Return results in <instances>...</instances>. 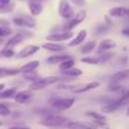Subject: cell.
I'll return each mask as SVG.
<instances>
[{
	"instance_id": "obj_1",
	"label": "cell",
	"mask_w": 129,
	"mask_h": 129,
	"mask_svg": "<svg viewBox=\"0 0 129 129\" xmlns=\"http://www.w3.org/2000/svg\"><path fill=\"white\" fill-rule=\"evenodd\" d=\"M68 119L66 117H62L60 114H57V113H52L49 114L47 117H43V119L40 121V125L44 126V127H51V128H60L62 127L64 128L66 123L68 122Z\"/></svg>"
},
{
	"instance_id": "obj_2",
	"label": "cell",
	"mask_w": 129,
	"mask_h": 129,
	"mask_svg": "<svg viewBox=\"0 0 129 129\" xmlns=\"http://www.w3.org/2000/svg\"><path fill=\"white\" fill-rule=\"evenodd\" d=\"M61 79L62 78L58 77V76H49V77L42 78V79H38L36 82L32 83V85L29 86V91H40V89H43L45 87L51 86V85L60 82Z\"/></svg>"
},
{
	"instance_id": "obj_3",
	"label": "cell",
	"mask_w": 129,
	"mask_h": 129,
	"mask_svg": "<svg viewBox=\"0 0 129 129\" xmlns=\"http://www.w3.org/2000/svg\"><path fill=\"white\" fill-rule=\"evenodd\" d=\"M75 99L74 98H59V99H53L50 101V104L57 111H66V110L70 109L75 103Z\"/></svg>"
},
{
	"instance_id": "obj_4",
	"label": "cell",
	"mask_w": 129,
	"mask_h": 129,
	"mask_svg": "<svg viewBox=\"0 0 129 129\" xmlns=\"http://www.w3.org/2000/svg\"><path fill=\"white\" fill-rule=\"evenodd\" d=\"M85 18H86V10H84V9H82V10H79L77 14H76L75 16H74L71 19L67 20L66 25H64L62 32H68V31H73L74 28H75L77 25H79L80 23H83L85 20Z\"/></svg>"
},
{
	"instance_id": "obj_5",
	"label": "cell",
	"mask_w": 129,
	"mask_h": 129,
	"mask_svg": "<svg viewBox=\"0 0 129 129\" xmlns=\"http://www.w3.org/2000/svg\"><path fill=\"white\" fill-rule=\"evenodd\" d=\"M58 13H59V15H60V17H62L63 19H67V20L71 19V18L76 15L68 0H60V1H59Z\"/></svg>"
},
{
	"instance_id": "obj_6",
	"label": "cell",
	"mask_w": 129,
	"mask_h": 129,
	"mask_svg": "<svg viewBox=\"0 0 129 129\" xmlns=\"http://www.w3.org/2000/svg\"><path fill=\"white\" fill-rule=\"evenodd\" d=\"M74 33L73 31H68V32H59V33H53V34H50V35L47 36V40L49 42H63V41L67 40H70L73 38Z\"/></svg>"
},
{
	"instance_id": "obj_7",
	"label": "cell",
	"mask_w": 129,
	"mask_h": 129,
	"mask_svg": "<svg viewBox=\"0 0 129 129\" xmlns=\"http://www.w3.org/2000/svg\"><path fill=\"white\" fill-rule=\"evenodd\" d=\"M13 23L16 25V26L19 27H28V28H32V27H35V19L31 16H22V17H15L13 19Z\"/></svg>"
},
{
	"instance_id": "obj_8",
	"label": "cell",
	"mask_w": 129,
	"mask_h": 129,
	"mask_svg": "<svg viewBox=\"0 0 129 129\" xmlns=\"http://www.w3.org/2000/svg\"><path fill=\"white\" fill-rule=\"evenodd\" d=\"M33 99V93L32 91H20L17 92L16 95L14 96V100L18 104H26Z\"/></svg>"
},
{
	"instance_id": "obj_9",
	"label": "cell",
	"mask_w": 129,
	"mask_h": 129,
	"mask_svg": "<svg viewBox=\"0 0 129 129\" xmlns=\"http://www.w3.org/2000/svg\"><path fill=\"white\" fill-rule=\"evenodd\" d=\"M68 129H98L93 122H79V121H68L64 126Z\"/></svg>"
},
{
	"instance_id": "obj_10",
	"label": "cell",
	"mask_w": 129,
	"mask_h": 129,
	"mask_svg": "<svg viewBox=\"0 0 129 129\" xmlns=\"http://www.w3.org/2000/svg\"><path fill=\"white\" fill-rule=\"evenodd\" d=\"M40 50V47L39 45H27L25 47L24 49H22L17 54H16V58L17 59H24V58H27V57H31L33 56L34 53Z\"/></svg>"
},
{
	"instance_id": "obj_11",
	"label": "cell",
	"mask_w": 129,
	"mask_h": 129,
	"mask_svg": "<svg viewBox=\"0 0 129 129\" xmlns=\"http://www.w3.org/2000/svg\"><path fill=\"white\" fill-rule=\"evenodd\" d=\"M117 47L116 41L111 40V39H103L100 43H99V49H98V54L102 53V52H107L110 50L114 49Z\"/></svg>"
},
{
	"instance_id": "obj_12",
	"label": "cell",
	"mask_w": 129,
	"mask_h": 129,
	"mask_svg": "<svg viewBox=\"0 0 129 129\" xmlns=\"http://www.w3.org/2000/svg\"><path fill=\"white\" fill-rule=\"evenodd\" d=\"M127 9H128L127 7H123V6L112 7V8L109 9L108 15H109L110 17H113V18H123V17H126Z\"/></svg>"
},
{
	"instance_id": "obj_13",
	"label": "cell",
	"mask_w": 129,
	"mask_h": 129,
	"mask_svg": "<svg viewBox=\"0 0 129 129\" xmlns=\"http://www.w3.org/2000/svg\"><path fill=\"white\" fill-rule=\"evenodd\" d=\"M126 79H129V68L127 69H122L119 70L117 73H114L113 75L110 78V82H114V83H121Z\"/></svg>"
},
{
	"instance_id": "obj_14",
	"label": "cell",
	"mask_w": 129,
	"mask_h": 129,
	"mask_svg": "<svg viewBox=\"0 0 129 129\" xmlns=\"http://www.w3.org/2000/svg\"><path fill=\"white\" fill-rule=\"evenodd\" d=\"M87 36V31L86 29H82V31H79L77 33V35L75 36V38L73 39V40L69 42V47L74 48V47H77V45H80L83 44V42L85 41V39H86Z\"/></svg>"
},
{
	"instance_id": "obj_15",
	"label": "cell",
	"mask_w": 129,
	"mask_h": 129,
	"mask_svg": "<svg viewBox=\"0 0 129 129\" xmlns=\"http://www.w3.org/2000/svg\"><path fill=\"white\" fill-rule=\"evenodd\" d=\"M100 85L101 84L99 82H91V83H88V84H86V85H83V86H77L73 92L74 93H76V94L85 93V92H89V91H92V89L98 88Z\"/></svg>"
},
{
	"instance_id": "obj_16",
	"label": "cell",
	"mask_w": 129,
	"mask_h": 129,
	"mask_svg": "<svg viewBox=\"0 0 129 129\" xmlns=\"http://www.w3.org/2000/svg\"><path fill=\"white\" fill-rule=\"evenodd\" d=\"M119 108L120 107H119L118 103H117V100H113V101H111V102L104 103V104L101 105V112H103V113H113Z\"/></svg>"
},
{
	"instance_id": "obj_17",
	"label": "cell",
	"mask_w": 129,
	"mask_h": 129,
	"mask_svg": "<svg viewBox=\"0 0 129 129\" xmlns=\"http://www.w3.org/2000/svg\"><path fill=\"white\" fill-rule=\"evenodd\" d=\"M127 91L126 87L123 85H121V83H114V82H110L108 85V92H111L114 94H120L122 95L125 92Z\"/></svg>"
},
{
	"instance_id": "obj_18",
	"label": "cell",
	"mask_w": 129,
	"mask_h": 129,
	"mask_svg": "<svg viewBox=\"0 0 129 129\" xmlns=\"http://www.w3.org/2000/svg\"><path fill=\"white\" fill-rule=\"evenodd\" d=\"M28 8H29V11L33 16H38L42 13L43 10V6L39 0H32V1L28 2Z\"/></svg>"
},
{
	"instance_id": "obj_19",
	"label": "cell",
	"mask_w": 129,
	"mask_h": 129,
	"mask_svg": "<svg viewBox=\"0 0 129 129\" xmlns=\"http://www.w3.org/2000/svg\"><path fill=\"white\" fill-rule=\"evenodd\" d=\"M42 48L44 50H48V51H51V52H61L66 50L64 45L59 44V43H56V42H47L42 45Z\"/></svg>"
},
{
	"instance_id": "obj_20",
	"label": "cell",
	"mask_w": 129,
	"mask_h": 129,
	"mask_svg": "<svg viewBox=\"0 0 129 129\" xmlns=\"http://www.w3.org/2000/svg\"><path fill=\"white\" fill-rule=\"evenodd\" d=\"M71 58V56L69 54H56V56H51L47 59V62L48 63H51V64H54V63H59L60 64L61 62H63L64 60L67 59Z\"/></svg>"
},
{
	"instance_id": "obj_21",
	"label": "cell",
	"mask_w": 129,
	"mask_h": 129,
	"mask_svg": "<svg viewBox=\"0 0 129 129\" xmlns=\"http://www.w3.org/2000/svg\"><path fill=\"white\" fill-rule=\"evenodd\" d=\"M19 73H20L19 69L0 67V78H6V77H11V76H16Z\"/></svg>"
},
{
	"instance_id": "obj_22",
	"label": "cell",
	"mask_w": 129,
	"mask_h": 129,
	"mask_svg": "<svg viewBox=\"0 0 129 129\" xmlns=\"http://www.w3.org/2000/svg\"><path fill=\"white\" fill-rule=\"evenodd\" d=\"M23 40H24V36H23L22 34L20 33L16 34V35L11 36V38L8 40V42H7V44H6V48H13L14 49V47L19 44V43H22Z\"/></svg>"
},
{
	"instance_id": "obj_23",
	"label": "cell",
	"mask_w": 129,
	"mask_h": 129,
	"mask_svg": "<svg viewBox=\"0 0 129 129\" xmlns=\"http://www.w3.org/2000/svg\"><path fill=\"white\" fill-rule=\"evenodd\" d=\"M95 48H96V41L92 40L80 47V52H82L83 54H88V53H91Z\"/></svg>"
},
{
	"instance_id": "obj_24",
	"label": "cell",
	"mask_w": 129,
	"mask_h": 129,
	"mask_svg": "<svg viewBox=\"0 0 129 129\" xmlns=\"http://www.w3.org/2000/svg\"><path fill=\"white\" fill-rule=\"evenodd\" d=\"M39 66H40V62H39L38 60L31 61V62H27L26 64H24V66H23L19 70H20V73H23V74L29 73V71H34Z\"/></svg>"
},
{
	"instance_id": "obj_25",
	"label": "cell",
	"mask_w": 129,
	"mask_h": 129,
	"mask_svg": "<svg viewBox=\"0 0 129 129\" xmlns=\"http://www.w3.org/2000/svg\"><path fill=\"white\" fill-rule=\"evenodd\" d=\"M86 117H89L92 118L93 120H99V121H107V118H105L104 114L100 113V112H96V111H87L85 113Z\"/></svg>"
},
{
	"instance_id": "obj_26",
	"label": "cell",
	"mask_w": 129,
	"mask_h": 129,
	"mask_svg": "<svg viewBox=\"0 0 129 129\" xmlns=\"http://www.w3.org/2000/svg\"><path fill=\"white\" fill-rule=\"evenodd\" d=\"M17 91L16 88H8V89H4L0 92V100H5V99H11L16 95Z\"/></svg>"
},
{
	"instance_id": "obj_27",
	"label": "cell",
	"mask_w": 129,
	"mask_h": 129,
	"mask_svg": "<svg viewBox=\"0 0 129 129\" xmlns=\"http://www.w3.org/2000/svg\"><path fill=\"white\" fill-rule=\"evenodd\" d=\"M62 74L64 76H67V77H78V76H80L83 74V71H82V69L74 67V68H71V69L62 71Z\"/></svg>"
},
{
	"instance_id": "obj_28",
	"label": "cell",
	"mask_w": 129,
	"mask_h": 129,
	"mask_svg": "<svg viewBox=\"0 0 129 129\" xmlns=\"http://www.w3.org/2000/svg\"><path fill=\"white\" fill-rule=\"evenodd\" d=\"M74 66H75V60H74L73 58H69L59 64V68H60L61 71H64V70H68V69L74 68Z\"/></svg>"
},
{
	"instance_id": "obj_29",
	"label": "cell",
	"mask_w": 129,
	"mask_h": 129,
	"mask_svg": "<svg viewBox=\"0 0 129 129\" xmlns=\"http://www.w3.org/2000/svg\"><path fill=\"white\" fill-rule=\"evenodd\" d=\"M110 29H111V26H109V25H107L104 23V24L98 25V26L95 27V29H94V32H95V34H98V35H103V34L108 33Z\"/></svg>"
},
{
	"instance_id": "obj_30",
	"label": "cell",
	"mask_w": 129,
	"mask_h": 129,
	"mask_svg": "<svg viewBox=\"0 0 129 129\" xmlns=\"http://www.w3.org/2000/svg\"><path fill=\"white\" fill-rule=\"evenodd\" d=\"M117 103H118V105L120 108L123 107V105H126V104H129V89H127V91L117 100Z\"/></svg>"
},
{
	"instance_id": "obj_31",
	"label": "cell",
	"mask_w": 129,
	"mask_h": 129,
	"mask_svg": "<svg viewBox=\"0 0 129 129\" xmlns=\"http://www.w3.org/2000/svg\"><path fill=\"white\" fill-rule=\"evenodd\" d=\"M80 61L87 64H99L101 63V60L99 57H84L80 59Z\"/></svg>"
},
{
	"instance_id": "obj_32",
	"label": "cell",
	"mask_w": 129,
	"mask_h": 129,
	"mask_svg": "<svg viewBox=\"0 0 129 129\" xmlns=\"http://www.w3.org/2000/svg\"><path fill=\"white\" fill-rule=\"evenodd\" d=\"M98 56H99V58H100L101 62L105 63V62H108V61L111 60V59L113 58L114 54L112 53V52H110V51H107V52H102V53L98 54Z\"/></svg>"
},
{
	"instance_id": "obj_33",
	"label": "cell",
	"mask_w": 129,
	"mask_h": 129,
	"mask_svg": "<svg viewBox=\"0 0 129 129\" xmlns=\"http://www.w3.org/2000/svg\"><path fill=\"white\" fill-rule=\"evenodd\" d=\"M15 50L13 49V48H6L5 47L4 49L0 51V54H1L2 57H5V58H11V57L15 56Z\"/></svg>"
},
{
	"instance_id": "obj_34",
	"label": "cell",
	"mask_w": 129,
	"mask_h": 129,
	"mask_svg": "<svg viewBox=\"0 0 129 129\" xmlns=\"http://www.w3.org/2000/svg\"><path fill=\"white\" fill-rule=\"evenodd\" d=\"M11 111L9 109V107L5 103H0V116L1 117H8L10 116Z\"/></svg>"
},
{
	"instance_id": "obj_35",
	"label": "cell",
	"mask_w": 129,
	"mask_h": 129,
	"mask_svg": "<svg viewBox=\"0 0 129 129\" xmlns=\"http://www.w3.org/2000/svg\"><path fill=\"white\" fill-rule=\"evenodd\" d=\"M13 34V29L9 26H0V38H6Z\"/></svg>"
},
{
	"instance_id": "obj_36",
	"label": "cell",
	"mask_w": 129,
	"mask_h": 129,
	"mask_svg": "<svg viewBox=\"0 0 129 129\" xmlns=\"http://www.w3.org/2000/svg\"><path fill=\"white\" fill-rule=\"evenodd\" d=\"M24 75V78L25 79H27V80H29V82H36L38 80V78H39V76H38V74L35 73V71H29V73H25V74H23Z\"/></svg>"
},
{
	"instance_id": "obj_37",
	"label": "cell",
	"mask_w": 129,
	"mask_h": 129,
	"mask_svg": "<svg viewBox=\"0 0 129 129\" xmlns=\"http://www.w3.org/2000/svg\"><path fill=\"white\" fill-rule=\"evenodd\" d=\"M14 4H9L7 6H0V14H7V13H11L14 10Z\"/></svg>"
},
{
	"instance_id": "obj_38",
	"label": "cell",
	"mask_w": 129,
	"mask_h": 129,
	"mask_svg": "<svg viewBox=\"0 0 129 129\" xmlns=\"http://www.w3.org/2000/svg\"><path fill=\"white\" fill-rule=\"evenodd\" d=\"M117 64L119 66H126L128 63V57L127 56H121V57H118L117 58Z\"/></svg>"
},
{
	"instance_id": "obj_39",
	"label": "cell",
	"mask_w": 129,
	"mask_h": 129,
	"mask_svg": "<svg viewBox=\"0 0 129 129\" xmlns=\"http://www.w3.org/2000/svg\"><path fill=\"white\" fill-rule=\"evenodd\" d=\"M69 1L73 2L74 5H76V6H78V7H84L85 5H86L85 0H69Z\"/></svg>"
},
{
	"instance_id": "obj_40",
	"label": "cell",
	"mask_w": 129,
	"mask_h": 129,
	"mask_svg": "<svg viewBox=\"0 0 129 129\" xmlns=\"http://www.w3.org/2000/svg\"><path fill=\"white\" fill-rule=\"evenodd\" d=\"M121 34H122L125 38L129 39V25L128 26H125L122 29H121Z\"/></svg>"
},
{
	"instance_id": "obj_41",
	"label": "cell",
	"mask_w": 129,
	"mask_h": 129,
	"mask_svg": "<svg viewBox=\"0 0 129 129\" xmlns=\"http://www.w3.org/2000/svg\"><path fill=\"white\" fill-rule=\"evenodd\" d=\"M111 18H112V17H110L109 15H105V16H104V22H105V24L112 27V25H113V22H112Z\"/></svg>"
},
{
	"instance_id": "obj_42",
	"label": "cell",
	"mask_w": 129,
	"mask_h": 129,
	"mask_svg": "<svg viewBox=\"0 0 129 129\" xmlns=\"http://www.w3.org/2000/svg\"><path fill=\"white\" fill-rule=\"evenodd\" d=\"M0 26H9V22L5 19H0Z\"/></svg>"
},
{
	"instance_id": "obj_43",
	"label": "cell",
	"mask_w": 129,
	"mask_h": 129,
	"mask_svg": "<svg viewBox=\"0 0 129 129\" xmlns=\"http://www.w3.org/2000/svg\"><path fill=\"white\" fill-rule=\"evenodd\" d=\"M9 4H11L10 0H0V6H7Z\"/></svg>"
},
{
	"instance_id": "obj_44",
	"label": "cell",
	"mask_w": 129,
	"mask_h": 129,
	"mask_svg": "<svg viewBox=\"0 0 129 129\" xmlns=\"http://www.w3.org/2000/svg\"><path fill=\"white\" fill-rule=\"evenodd\" d=\"M8 129H29L28 127H18V126H14V127H9Z\"/></svg>"
},
{
	"instance_id": "obj_45",
	"label": "cell",
	"mask_w": 129,
	"mask_h": 129,
	"mask_svg": "<svg viewBox=\"0 0 129 129\" xmlns=\"http://www.w3.org/2000/svg\"><path fill=\"white\" fill-rule=\"evenodd\" d=\"M5 89V84H0V92Z\"/></svg>"
},
{
	"instance_id": "obj_46",
	"label": "cell",
	"mask_w": 129,
	"mask_h": 129,
	"mask_svg": "<svg viewBox=\"0 0 129 129\" xmlns=\"http://www.w3.org/2000/svg\"><path fill=\"white\" fill-rule=\"evenodd\" d=\"M126 17H129V8L127 9V14H126Z\"/></svg>"
},
{
	"instance_id": "obj_47",
	"label": "cell",
	"mask_w": 129,
	"mask_h": 129,
	"mask_svg": "<svg viewBox=\"0 0 129 129\" xmlns=\"http://www.w3.org/2000/svg\"><path fill=\"white\" fill-rule=\"evenodd\" d=\"M127 116L129 117V104H128V109H127Z\"/></svg>"
},
{
	"instance_id": "obj_48",
	"label": "cell",
	"mask_w": 129,
	"mask_h": 129,
	"mask_svg": "<svg viewBox=\"0 0 129 129\" xmlns=\"http://www.w3.org/2000/svg\"><path fill=\"white\" fill-rule=\"evenodd\" d=\"M1 43H4V40H2V39H0V44H1Z\"/></svg>"
},
{
	"instance_id": "obj_49",
	"label": "cell",
	"mask_w": 129,
	"mask_h": 129,
	"mask_svg": "<svg viewBox=\"0 0 129 129\" xmlns=\"http://www.w3.org/2000/svg\"><path fill=\"white\" fill-rule=\"evenodd\" d=\"M2 125H4V122H2V121H0V127H1Z\"/></svg>"
},
{
	"instance_id": "obj_50",
	"label": "cell",
	"mask_w": 129,
	"mask_h": 129,
	"mask_svg": "<svg viewBox=\"0 0 129 129\" xmlns=\"http://www.w3.org/2000/svg\"><path fill=\"white\" fill-rule=\"evenodd\" d=\"M22 1H28L29 2V1H32V0H22Z\"/></svg>"
},
{
	"instance_id": "obj_51",
	"label": "cell",
	"mask_w": 129,
	"mask_h": 129,
	"mask_svg": "<svg viewBox=\"0 0 129 129\" xmlns=\"http://www.w3.org/2000/svg\"><path fill=\"white\" fill-rule=\"evenodd\" d=\"M39 1H40V0H39Z\"/></svg>"
}]
</instances>
